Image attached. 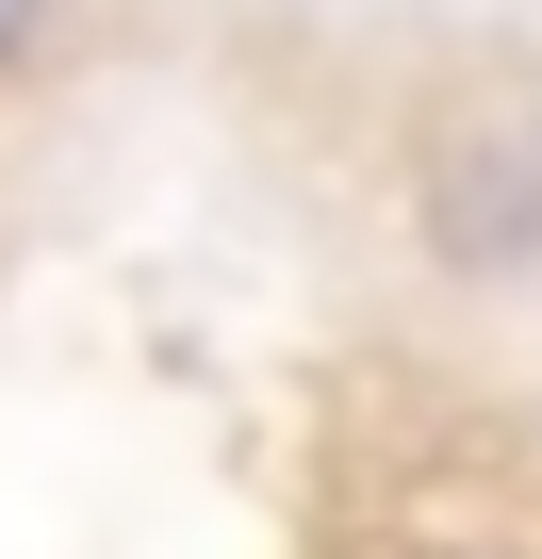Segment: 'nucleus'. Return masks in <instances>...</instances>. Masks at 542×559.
I'll list each match as a JSON object with an SVG mask.
<instances>
[{"label":"nucleus","mask_w":542,"mask_h":559,"mask_svg":"<svg viewBox=\"0 0 542 559\" xmlns=\"http://www.w3.org/2000/svg\"><path fill=\"white\" fill-rule=\"evenodd\" d=\"M34 34H50V0H0V67H17V50H34Z\"/></svg>","instance_id":"obj_1"}]
</instances>
